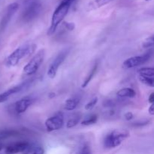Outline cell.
Instances as JSON below:
<instances>
[{"instance_id": "obj_18", "label": "cell", "mask_w": 154, "mask_h": 154, "mask_svg": "<svg viewBox=\"0 0 154 154\" xmlns=\"http://www.w3.org/2000/svg\"><path fill=\"white\" fill-rule=\"evenodd\" d=\"M81 119V114L80 113H74L72 116L70 117V118L69 119L67 122V124L66 126L67 128H72L74 126H75L76 125L78 124L79 121Z\"/></svg>"}, {"instance_id": "obj_6", "label": "cell", "mask_w": 154, "mask_h": 154, "mask_svg": "<svg viewBox=\"0 0 154 154\" xmlns=\"http://www.w3.org/2000/svg\"><path fill=\"white\" fill-rule=\"evenodd\" d=\"M45 57V50H40L30 60V61L24 66L23 72L27 75H32L35 73L42 66Z\"/></svg>"}, {"instance_id": "obj_3", "label": "cell", "mask_w": 154, "mask_h": 154, "mask_svg": "<svg viewBox=\"0 0 154 154\" xmlns=\"http://www.w3.org/2000/svg\"><path fill=\"white\" fill-rule=\"evenodd\" d=\"M42 9V3L39 0H26L25 8L22 14L24 22H30L38 16Z\"/></svg>"}, {"instance_id": "obj_27", "label": "cell", "mask_w": 154, "mask_h": 154, "mask_svg": "<svg viewBox=\"0 0 154 154\" xmlns=\"http://www.w3.org/2000/svg\"><path fill=\"white\" fill-rule=\"evenodd\" d=\"M148 111H149V113L151 114V115H153L154 114V105L153 104H151V105H150V108H149Z\"/></svg>"}, {"instance_id": "obj_17", "label": "cell", "mask_w": 154, "mask_h": 154, "mask_svg": "<svg viewBox=\"0 0 154 154\" xmlns=\"http://www.w3.org/2000/svg\"><path fill=\"white\" fill-rule=\"evenodd\" d=\"M98 66H99V63H98V62H96V63L93 65V68H92V69L90 70L89 75H87V77H86V78H85V80H84V83L82 84V86H81V87H82L83 88H85V87H87V86L89 84H90V82L91 81V80L93 79V78L94 77V75H95V74H96V71H97Z\"/></svg>"}, {"instance_id": "obj_29", "label": "cell", "mask_w": 154, "mask_h": 154, "mask_svg": "<svg viewBox=\"0 0 154 154\" xmlns=\"http://www.w3.org/2000/svg\"><path fill=\"white\" fill-rule=\"evenodd\" d=\"M2 146H0V150H2Z\"/></svg>"}, {"instance_id": "obj_5", "label": "cell", "mask_w": 154, "mask_h": 154, "mask_svg": "<svg viewBox=\"0 0 154 154\" xmlns=\"http://www.w3.org/2000/svg\"><path fill=\"white\" fill-rule=\"evenodd\" d=\"M69 53H70V48H65L63 51H60V52L57 54V57L54 58V60H53L52 63H51V65H50L48 69V76L50 78H55L59 68H60V66L64 63L66 59L67 58V57L69 56Z\"/></svg>"}, {"instance_id": "obj_11", "label": "cell", "mask_w": 154, "mask_h": 154, "mask_svg": "<svg viewBox=\"0 0 154 154\" xmlns=\"http://www.w3.org/2000/svg\"><path fill=\"white\" fill-rule=\"evenodd\" d=\"M29 144L27 141H17V142L9 144L5 148V154H17L19 153H23L27 147H29Z\"/></svg>"}, {"instance_id": "obj_24", "label": "cell", "mask_w": 154, "mask_h": 154, "mask_svg": "<svg viewBox=\"0 0 154 154\" xmlns=\"http://www.w3.org/2000/svg\"><path fill=\"white\" fill-rule=\"evenodd\" d=\"M97 102H98V98L97 97L93 98V99H92L91 100H90V102H89L88 103L85 105V107H84V108H85L86 110L93 109V108L96 106V105L97 104Z\"/></svg>"}, {"instance_id": "obj_21", "label": "cell", "mask_w": 154, "mask_h": 154, "mask_svg": "<svg viewBox=\"0 0 154 154\" xmlns=\"http://www.w3.org/2000/svg\"><path fill=\"white\" fill-rule=\"evenodd\" d=\"M77 154H93L90 144L87 142L83 143Z\"/></svg>"}, {"instance_id": "obj_14", "label": "cell", "mask_w": 154, "mask_h": 154, "mask_svg": "<svg viewBox=\"0 0 154 154\" xmlns=\"http://www.w3.org/2000/svg\"><path fill=\"white\" fill-rule=\"evenodd\" d=\"M23 154H45V150L38 144H30L23 152Z\"/></svg>"}, {"instance_id": "obj_12", "label": "cell", "mask_w": 154, "mask_h": 154, "mask_svg": "<svg viewBox=\"0 0 154 154\" xmlns=\"http://www.w3.org/2000/svg\"><path fill=\"white\" fill-rule=\"evenodd\" d=\"M33 103V99L31 97H24L18 100L14 104V110L17 114H23L25 112Z\"/></svg>"}, {"instance_id": "obj_15", "label": "cell", "mask_w": 154, "mask_h": 154, "mask_svg": "<svg viewBox=\"0 0 154 154\" xmlns=\"http://www.w3.org/2000/svg\"><path fill=\"white\" fill-rule=\"evenodd\" d=\"M117 96L120 98H134L136 96V93L132 88L126 87L119 90L117 93Z\"/></svg>"}, {"instance_id": "obj_13", "label": "cell", "mask_w": 154, "mask_h": 154, "mask_svg": "<svg viewBox=\"0 0 154 154\" xmlns=\"http://www.w3.org/2000/svg\"><path fill=\"white\" fill-rule=\"evenodd\" d=\"M81 101V96H75L66 99L64 105V108L66 111H73L78 106Z\"/></svg>"}, {"instance_id": "obj_28", "label": "cell", "mask_w": 154, "mask_h": 154, "mask_svg": "<svg viewBox=\"0 0 154 154\" xmlns=\"http://www.w3.org/2000/svg\"><path fill=\"white\" fill-rule=\"evenodd\" d=\"M148 101H149V102H150V103L153 104V102H154V93H152L150 95V96H149Z\"/></svg>"}, {"instance_id": "obj_22", "label": "cell", "mask_w": 154, "mask_h": 154, "mask_svg": "<svg viewBox=\"0 0 154 154\" xmlns=\"http://www.w3.org/2000/svg\"><path fill=\"white\" fill-rule=\"evenodd\" d=\"M138 78H139L140 81H141V83H143V84H145V85L149 86V87H154L153 78H147V77H144L139 75V76H138Z\"/></svg>"}, {"instance_id": "obj_2", "label": "cell", "mask_w": 154, "mask_h": 154, "mask_svg": "<svg viewBox=\"0 0 154 154\" xmlns=\"http://www.w3.org/2000/svg\"><path fill=\"white\" fill-rule=\"evenodd\" d=\"M35 48L36 45L34 44H27L19 47L6 58L5 66L7 67H14L22 59L31 55L35 51Z\"/></svg>"}, {"instance_id": "obj_23", "label": "cell", "mask_w": 154, "mask_h": 154, "mask_svg": "<svg viewBox=\"0 0 154 154\" xmlns=\"http://www.w3.org/2000/svg\"><path fill=\"white\" fill-rule=\"evenodd\" d=\"M154 44V38L153 35L150 36L149 38H147L142 44V47L144 48H153Z\"/></svg>"}, {"instance_id": "obj_25", "label": "cell", "mask_w": 154, "mask_h": 154, "mask_svg": "<svg viewBox=\"0 0 154 154\" xmlns=\"http://www.w3.org/2000/svg\"><path fill=\"white\" fill-rule=\"evenodd\" d=\"M65 26L68 30H73L75 29V24L73 23H65Z\"/></svg>"}, {"instance_id": "obj_20", "label": "cell", "mask_w": 154, "mask_h": 154, "mask_svg": "<svg viewBox=\"0 0 154 154\" xmlns=\"http://www.w3.org/2000/svg\"><path fill=\"white\" fill-rule=\"evenodd\" d=\"M98 120V116L96 114H93V115H90L88 117L84 119L82 122H81V125L83 126H90V125L95 124Z\"/></svg>"}, {"instance_id": "obj_16", "label": "cell", "mask_w": 154, "mask_h": 154, "mask_svg": "<svg viewBox=\"0 0 154 154\" xmlns=\"http://www.w3.org/2000/svg\"><path fill=\"white\" fill-rule=\"evenodd\" d=\"M112 1H114V0H93L89 3L87 8L89 11L95 10V9L99 8L108 4Z\"/></svg>"}, {"instance_id": "obj_1", "label": "cell", "mask_w": 154, "mask_h": 154, "mask_svg": "<svg viewBox=\"0 0 154 154\" xmlns=\"http://www.w3.org/2000/svg\"><path fill=\"white\" fill-rule=\"evenodd\" d=\"M75 1V0H62L53 14L51 26L48 29V35H52L55 32L58 26L66 17L71 6Z\"/></svg>"}, {"instance_id": "obj_8", "label": "cell", "mask_w": 154, "mask_h": 154, "mask_svg": "<svg viewBox=\"0 0 154 154\" xmlns=\"http://www.w3.org/2000/svg\"><path fill=\"white\" fill-rule=\"evenodd\" d=\"M32 83L33 78H30V79L26 80L23 82L20 83V84H17V86H14V87L6 90V91L3 92L2 93L0 94V103H2V102H5V101H7L14 94L20 93V92L28 89L32 84Z\"/></svg>"}, {"instance_id": "obj_30", "label": "cell", "mask_w": 154, "mask_h": 154, "mask_svg": "<svg viewBox=\"0 0 154 154\" xmlns=\"http://www.w3.org/2000/svg\"><path fill=\"white\" fill-rule=\"evenodd\" d=\"M146 1H150V0H146Z\"/></svg>"}, {"instance_id": "obj_10", "label": "cell", "mask_w": 154, "mask_h": 154, "mask_svg": "<svg viewBox=\"0 0 154 154\" xmlns=\"http://www.w3.org/2000/svg\"><path fill=\"white\" fill-rule=\"evenodd\" d=\"M18 9H19V4L17 2L11 3L6 8L4 15L0 21V30H3L7 26L12 17L17 11Z\"/></svg>"}, {"instance_id": "obj_19", "label": "cell", "mask_w": 154, "mask_h": 154, "mask_svg": "<svg viewBox=\"0 0 154 154\" xmlns=\"http://www.w3.org/2000/svg\"><path fill=\"white\" fill-rule=\"evenodd\" d=\"M138 74L141 76L147 77V78H153L154 77V69L153 68L145 67L141 68L138 70Z\"/></svg>"}, {"instance_id": "obj_4", "label": "cell", "mask_w": 154, "mask_h": 154, "mask_svg": "<svg viewBox=\"0 0 154 154\" xmlns=\"http://www.w3.org/2000/svg\"><path fill=\"white\" fill-rule=\"evenodd\" d=\"M129 136V133L127 131H112L104 138V147L107 149L118 147Z\"/></svg>"}, {"instance_id": "obj_26", "label": "cell", "mask_w": 154, "mask_h": 154, "mask_svg": "<svg viewBox=\"0 0 154 154\" xmlns=\"http://www.w3.org/2000/svg\"><path fill=\"white\" fill-rule=\"evenodd\" d=\"M124 117H125V118H126V120L129 121V120H132V119H133L134 115H133V114H132V112H127V113H126V114H125Z\"/></svg>"}, {"instance_id": "obj_7", "label": "cell", "mask_w": 154, "mask_h": 154, "mask_svg": "<svg viewBox=\"0 0 154 154\" xmlns=\"http://www.w3.org/2000/svg\"><path fill=\"white\" fill-rule=\"evenodd\" d=\"M152 54H153V51H148L142 55L129 57L123 62V68L125 69H129L144 64L151 58Z\"/></svg>"}, {"instance_id": "obj_9", "label": "cell", "mask_w": 154, "mask_h": 154, "mask_svg": "<svg viewBox=\"0 0 154 154\" xmlns=\"http://www.w3.org/2000/svg\"><path fill=\"white\" fill-rule=\"evenodd\" d=\"M45 125L46 130L49 132L59 130L64 126V115L60 111L56 113L54 115L46 120Z\"/></svg>"}]
</instances>
